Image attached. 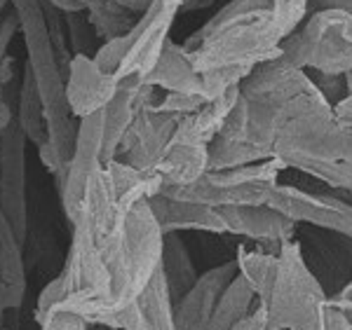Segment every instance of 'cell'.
<instances>
[{
	"mask_svg": "<svg viewBox=\"0 0 352 330\" xmlns=\"http://www.w3.org/2000/svg\"><path fill=\"white\" fill-rule=\"evenodd\" d=\"M41 330H87V321L73 311L54 309L47 318L41 321Z\"/></svg>",
	"mask_w": 352,
	"mask_h": 330,
	"instance_id": "cell-6",
	"label": "cell"
},
{
	"mask_svg": "<svg viewBox=\"0 0 352 330\" xmlns=\"http://www.w3.org/2000/svg\"><path fill=\"white\" fill-rule=\"evenodd\" d=\"M85 12V10H82ZM82 12H66L64 14V24H66V33L71 38V47H73V56H92L94 49V28L89 24L87 14Z\"/></svg>",
	"mask_w": 352,
	"mask_h": 330,
	"instance_id": "cell-5",
	"label": "cell"
},
{
	"mask_svg": "<svg viewBox=\"0 0 352 330\" xmlns=\"http://www.w3.org/2000/svg\"><path fill=\"white\" fill-rule=\"evenodd\" d=\"M113 328L122 330H176L172 316V293H169L167 279L162 267L155 272L144 293L134 300L127 309L116 316Z\"/></svg>",
	"mask_w": 352,
	"mask_h": 330,
	"instance_id": "cell-3",
	"label": "cell"
},
{
	"mask_svg": "<svg viewBox=\"0 0 352 330\" xmlns=\"http://www.w3.org/2000/svg\"><path fill=\"white\" fill-rule=\"evenodd\" d=\"M26 145L28 139L19 122L0 134V211L12 225L16 239L26 241L28 204H26Z\"/></svg>",
	"mask_w": 352,
	"mask_h": 330,
	"instance_id": "cell-1",
	"label": "cell"
},
{
	"mask_svg": "<svg viewBox=\"0 0 352 330\" xmlns=\"http://www.w3.org/2000/svg\"><path fill=\"white\" fill-rule=\"evenodd\" d=\"M8 3H10V0H0V14L5 12V5H8Z\"/></svg>",
	"mask_w": 352,
	"mask_h": 330,
	"instance_id": "cell-8",
	"label": "cell"
},
{
	"mask_svg": "<svg viewBox=\"0 0 352 330\" xmlns=\"http://www.w3.org/2000/svg\"><path fill=\"white\" fill-rule=\"evenodd\" d=\"M5 330H8V328H5Z\"/></svg>",
	"mask_w": 352,
	"mask_h": 330,
	"instance_id": "cell-9",
	"label": "cell"
},
{
	"mask_svg": "<svg viewBox=\"0 0 352 330\" xmlns=\"http://www.w3.org/2000/svg\"><path fill=\"white\" fill-rule=\"evenodd\" d=\"M16 122L24 129L26 139L33 145H43L47 141V122H45V106L41 92L36 87L31 68L24 66V78L19 87V106H16Z\"/></svg>",
	"mask_w": 352,
	"mask_h": 330,
	"instance_id": "cell-4",
	"label": "cell"
},
{
	"mask_svg": "<svg viewBox=\"0 0 352 330\" xmlns=\"http://www.w3.org/2000/svg\"><path fill=\"white\" fill-rule=\"evenodd\" d=\"M118 82L96 68L92 56H73L66 78V99L76 117H89L104 110L118 96Z\"/></svg>",
	"mask_w": 352,
	"mask_h": 330,
	"instance_id": "cell-2",
	"label": "cell"
},
{
	"mask_svg": "<svg viewBox=\"0 0 352 330\" xmlns=\"http://www.w3.org/2000/svg\"><path fill=\"white\" fill-rule=\"evenodd\" d=\"M19 31L21 28H19V16L16 14H8L5 19H0V66H3L5 59H8L10 43H12Z\"/></svg>",
	"mask_w": 352,
	"mask_h": 330,
	"instance_id": "cell-7",
	"label": "cell"
}]
</instances>
